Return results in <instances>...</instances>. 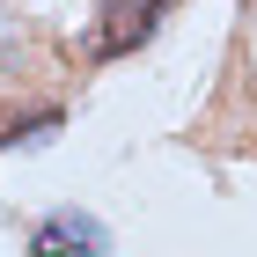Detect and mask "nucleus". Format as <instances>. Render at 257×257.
<instances>
[{"instance_id":"nucleus-1","label":"nucleus","mask_w":257,"mask_h":257,"mask_svg":"<svg viewBox=\"0 0 257 257\" xmlns=\"http://www.w3.org/2000/svg\"><path fill=\"white\" fill-rule=\"evenodd\" d=\"M30 257H110V228L96 213L66 206V213H52V220L30 228Z\"/></svg>"},{"instance_id":"nucleus-2","label":"nucleus","mask_w":257,"mask_h":257,"mask_svg":"<svg viewBox=\"0 0 257 257\" xmlns=\"http://www.w3.org/2000/svg\"><path fill=\"white\" fill-rule=\"evenodd\" d=\"M162 8H169V0H110V8H103V30L88 37V52H96V59H125L133 44L155 37Z\"/></svg>"},{"instance_id":"nucleus-3","label":"nucleus","mask_w":257,"mask_h":257,"mask_svg":"<svg viewBox=\"0 0 257 257\" xmlns=\"http://www.w3.org/2000/svg\"><path fill=\"white\" fill-rule=\"evenodd\" d=\"M59 125V110H37V118H0V147H15V140H44Z\"/></svg>"}]
</instances>
